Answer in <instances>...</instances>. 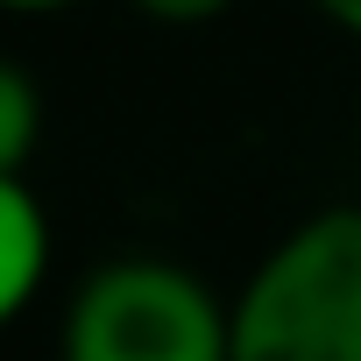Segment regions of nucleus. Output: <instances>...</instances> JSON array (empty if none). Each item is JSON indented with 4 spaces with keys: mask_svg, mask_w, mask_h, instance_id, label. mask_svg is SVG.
<instances>
[{
    "mask_svg": "<svg viewBox=\"0 0 361 361\" xmlns=\"http://www.w3.org/2000/svg\"><path fill=\"white\" fill-rule=\"evenodd\" d=\"M234 361H361V206L298 220L248 269Z\"/></svg>",
    "mask_w": 361,
    "mask_h": 361,
    "instance_id": "nucleus-1",
    "label": "nucleus"
},
{
    "mask_svg": "<svg viewBox=\"0 0 361 361\" xmlns=\"http://www.w3.org/2000/svg\"><path fill=\"white\" fill-rule=\"evenodd\" d=\"M64 361H234V305L163 255L99 262L64 305Z\"/></svg>",
    "mask_w": 361,
    "mask_h": 361,
    "instance_id": "nucleus-2",
    "label": "nucleus"
},
{
    "mask_svg": "<svg viewBox=\"0 0 361 361\" xmlns=\"http://www.w3.org/2000/svg\"><path fill=\"white\" fill-rule=\"evenodd\" d=\"M50 248H57V234H50V213L29 185V170H0V312L8 319H22L36 305V290L50 276Z\"/></svg>",
    "mask_w": 361,
    "mask_h": 361,
    "instance_id": "nucleus-3",
    "label": "nucleus"
},
{
    "mask_svg": "<svg viewBox=\"0 0 361 361\" xmlns=\"http://www.w3.org/2000/svg\"><path fill=\"white\" fill-rule=\"evenodd\" d=\"M36 156V78L22 64L0 71V170H29Z\"/></svg>",
    "mask_w": 361,
    "mask_h": 361,
    "instance_id": "nucleus-4",
    "label": "nucleus"
},
{
    "mask_svg": "<svg viewBox=\"0 0 361 361\" xmlns=\"http://www.w3.org/2000/svg\"><path fill=\"white\" fill-rule=\"evenodd\" d=\"M135 8H142L149 22H163V29H199V22L227 15L234 0H135Z\"/></svg>",
    "mask_w": 361,
    "mask_h": 361,
    "instance_id": "nucleus-5",
    "label": "nucleus"
},
{
    "mask_svg": "<svg viewBox=\"0 0 361 361\" xmlns=\"http://www.w3.org/2000/svg\"><path fill=\"white\" fill-rule=\"evenodd\" d=\"M319 15H326L333 29H347V36H361V0H319Z\"/></svg>",
    "mask_w": 361,
    "mask_h": 361,
    "instance_id": "nucleus-6",
    "label": "nucleus"
},
{
    "mask_svg": "<svg viewBox=\"0 0 361 361\" xmlns=\"http://www.w3.org/2000/svg\"><path fill=\"white\" fill-rule=\"evenodd\" d=\"M15 15H50V8H78V0H8Z\"/></svg>",
    "mask_w": 361,
    "mask_h": 361,
    "instance_id": "nucleus-7",
    "label": "nucleus"
},
{
    "mask_svg": "<svg viewBox=\"0 0 361 361\" xmlns=\"http://www.w3.org/2000/svg\"><path fill=\"white\" fill-rule=\"evenodd\" d=\"M354 128H361V121H354Z\"/></svg>",
    "mask_w": 361,
    "mask_h": 361,
    "instance_id": "nucleus-8",
    "label": "nucleus"
}]
</instances>
